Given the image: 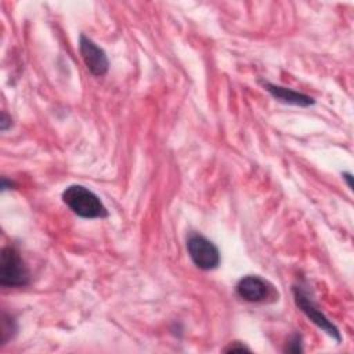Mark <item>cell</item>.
Returning <instances> with one entry per match:
<instances>
[{
    "label": "cell",
    "instance_id": "obj_13",
    "mask_svg": "<svg viewBox=\"0 0 354 354\" xmlns=\"http://www.w3.org/2000/svg\"><path fill=\"white\" fill-rule=\"evenodd\" d=\"M343 178L347 181V185H348V188L351 189V188H353V184H351V174H350V173H343Z\"/></svg>",
    "mask_w": 354,
    "mask_h": 354
},
{
    "label": "cell",
    "instance_id": "obj_10",
    "mask_svg": "<svg viewBox=\"0 0 354 354\" xmlns=\"http://www.w3.org/2000/svg\"><path fill=\"white\" fill-rule=\"evenodd\" d=\"M224 351L225 353H234V351H250L243 343H241V342H234V343H230L228 344V347H225L224 348Z\"/></svg>",
    "mask_w": 354,
    "mask_h": 354
},
{
    "label": "cell",
    "instance_id": "obj_6",
    "mask_svg": "<svg viewBox=\"0 0 354 354\" xmlns=\"http://www.w3.org/2000/svg\"><path fill=\"white\" fill-rule=\"evenodd\" d=\"M272 286L257 275H246L236 283L238 296L250 303L264 301L272 295Z\"/></svg>",
    "mask_w": 354,
    "mask_h": 354
},
{
    "label": "cell",
    "instance_id": "obj_3",
    "mask_svg": "<svg viewBox=\"0 0 354 354\" xmlns=\"http://www.w3.org/2000/svg\"><path fill=\"white\" fill-rule=\"evenodd\" d=\"M187 250L192 263L203 271L214 270L220 264V252L217 246L201 234H191L188 236Z\"/></svg>",
    "mask_w": 354,
    "mask_h": 354
},
{
    "label": "cell",
    "instance_id": "obj_2",
    "mask_svg": "<svg viewBox=\"0 0 354 354\" xmlns=\"http://www.w3.org/2000/svg\"><path fill=\"white\" fill-rule=\"evenodd\" d=\"M29 279V270L19 252L14 246L3 248L0 254V285L21 288L26 286Z\"/></svg>",
    "mask_w": 354,
    "mask_h": 354
},
{
    "label": "cell",
    "instance_id": "obj_5",
    "mask_svg": "<svg viewBox=\"0 0 354 354\" xmlns=\"http://www.w3.org/2000/svg\"><path fill=\"white\" fill-rule=\"evenodd\" d=\"M79 50H80V55L91 75L100 77L108 72L109 61L106 58L105 51L101 47H98L93 40L86 37L84 35L80 36Z\"/></svg>",
    "mask_w": 354,
    "mask_h": 354
},
{
    "label": "cell",
    "instance_id": "obj_9",
    "mask_svg": "<svg viewBox=\"0 0 354 354\" xmlns=\"http://www.w3.org/2000/svg\"><path fill=\"white\" fill-rule=\"evenodd\" d=\"M286 353H301L303 351V343H301V335L300 333H293L283 348Z\"/></svg>",
    "mask_w": 354,
    "mask_h": 354
},
{
    "label": "cell",
    "instance_id": "obj_12",
    "mask_svg": "<svg viewBox=\"0 0 354 354\" xmlns=\"http://www.w3.org/2000/svg\"><path fill=\"white\" fill-rule=\"evenodd\" d=\"M12 185H14V183H12V181H10V183H8V180H7V177H3V178H1V189H3V191H6V189H8V187H10V188H11V187H12Z\"/></svg>",
    "mask_w": 354,
    "mask_h": 354
},
{
    "label": "cell",
    "instance_id": "obj_7",
    "mask_svg": "<svg viewBox=\"0 0 354 354\" xmlns=\"http://www.w3.org/2000/svg\"><path fill=\"white\" fill-rule=\"evenodd\" d=\"M264 88L278 101L283 104H290V105H297V106H308L314 104V100L303 93L295 91L292 88H286L282 86H277L272 83L266 82Z\"/></svg>",
    "mask_w": 354,
    "mask_h": 354
},
{
    "label": "cell",
    "instance_id": "obj_4",
    "mask_svg": "<svg viewBox=\"0 0 354 354\" xmlns=\"http://www.w3.org/2000/svg\"><path fill=\"white\" fill-rule=\"evenodd\" d=\"M293 296H295L296 306L307 315V318H310L311 322H314L318 328H321L329 336L336 339V342L342 340L339 329L324 315V313L315 306V303L311 300L308 293L301 286L293 288Z\"/></svg>",
    "mask_w": 354,
    "mask_h": 354
},
{
    "label": "cell",
    "instance_id": "obj_1",
    "mask_svg": "<svg viewBox=\"0 0 354 354\" xmlns=\"http://www.w3.org/2000/svg\"><path fill=\"white\" fill-rule=\"evenodd\" d=\"M64 203L79 217L83 218H104L108 210L101 199L83 185H69L62 192Z\"/></svg>",
    "mask_w": 354,
    "mask_h": 354
},
{
    "label": "cell",
    "instance_id": "obj_8",
    "mask_svg": "<svg viewBox=\"0 0 354 354\" xmlns=\"http://www.w3.org/2000/svg\"><path fill=\"white\" fill-rule=\"evenodd\" d=\"M17 332V324L14 317L7 315L3 313V321H1V343L4 344L7 340H10Z\"/></svg>",
    "mask_w": 354,
    "mask_h": 354
},
{
    "label": "cell",
    "instance_id": "obj_11",
    "mask_svg": "<svg viewBox=\"0 0 354 354\" xmlns=\"http://www.w3.org/2000/svg\"><path fill=\"white\" fill-rule=\"evenodd\" d=\"M12 120H11V118L6 113V112H3L1 113V120H0V129H1V131H6L12 123H11Z\"/></svg>",
    "mask_w": 354,
    "mask_h": 354
}]
</instances>
